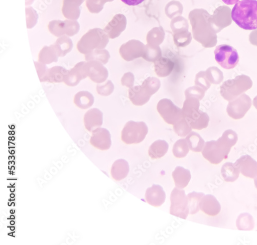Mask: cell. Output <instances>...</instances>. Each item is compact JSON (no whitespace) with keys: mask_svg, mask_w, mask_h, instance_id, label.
Segmentation results:
<instances>
[{"mask_svg":"<svg viewBox=\"0 0 257 245\" xmlns=\"http://www.w3.org/2000/svg\"><path fill=\"white\" fill-rule=\"evenodd\" d=\"M237 134L232 130H225L217 141L205 144L202 151L203 158L213 164H218L227 158L231 148L237 144Z\"/></svg>","mask_w":257,"mask_h":245,"instance_id":"6da1fadb","label":"cell"},{"mask_svg":"<svg viewBox=\"0 0 257 245\" xmlns=\"http://www.w3.org/2000/svg\"><path fill=\"white\" fill-rule=\"evenodd\" d=\"M231 16L239 27L247 30L257 29L256 0H241L233 8Z\"/></svg>","mask_w":257,"mask_h":245,"instance_id":"7a4b0ae2","label":"cell"},{"mask_svg":"<svg viewBox=\"0 0 257 245\" xmlns=\"http://www.w3.org/2000/svg\"><path fill=\"white\" fill-rule=\"evenodd\" d=\"M200 101L195 98H186L182 108L183 117L192 129L197 130L206 128L210 120L208 114L199 110Z\"/></svg>","mask_w":257,"mask_h":245,"instance_id":"3957f363","label":"cell"},{"mask_svg":"<svg viewBox=\"0 0 257 245\" xmlns=\"http://www.w3.org/2000/svg\"><path fill=\"white\" fill-rule=\"evenodd\" d=\"M161 85V81L158 78L155 77L148 78L142 85L136 86L128 89V98L135 106H143L149 102L152 96L159 91Z\"/></svg>","mask_w":257,"mask_h":245,"instance_id":"277c9868","label":"cell"},{"mask_svg":"<svg viewBox=\"0 0 257 245\" xmlns=\"http://www.w3.org/2000/svg\"><path fill=\"white\" fill-rule=\"evenodd\" d=\"M252 86V82L248 76H238L223 83L220 87V94L224 100L230 102L236 99Z\"/></svg>","mask_w":257,"mask_h":245,"instance_id":"5b68a950","label":"cell"},{"mask_svg":"<svg viewBox=\"0 0 257 245\" xmlns=\"http://www.w3.org/2000/svg\"><path fill=\"white\" fill-rule=\"evenodd\" d=\"M108 42V39L99 28H94L84 34L77 44L78 52L87 54L96 50H102Z\"/></svg>","mask_w":257,"mask_h":245,"instance_id":"8992f818","label":"cell"},{"mask_svg":"<svg viewBox=\"0 0 257 245\" xmlns=\"http://www.w3.org/2000/svg\"><path fill=\"white\" fill-rule=\"evenodd\" d=\"M148 128L144 122H128L121 132V140L126 144H138L145 139Z\"/></svg>","mask_w":257,"mask_h":245,"instance_id":"52a82bcc","label":"cell"},{"mask_svg":"<svg viewBox=\"0 0 257 245\" xmlns=\"http://www.w3.org/2000/svg\"><path fill=\"white\" fill-rule=\"evenodd\" d=\"M215 60L222 68L231 70L235 68L239 61L236 50L228 44H221L215 50Z\"/></svg>","mask_w":257,"mask_h":245,"instance_id":"ba28073f","label":"cell"},{"mask_svg":"<svg viewBox=\"0 0 257 245\" xmlns=\"http://www.w3.org/2000/svg\"><path fill=\"white\" fill-rule=\"evenodd\" d=\"M170 213L183 219H186L189 214L188 198L184 190L175 188L170 196Z\"/></svg>","mask_w":257,"mask_h":245,"instance_id":"9c48e42d","label":"cell"},{"mask_svg":"<svg viewBox=\"0 0 257 245\" xmlns=\"http://www.w3.org/2000/svg\"><path fill=\"white\" fill-rule=\"evenodd\" d=\"M157 110L164 120L169 124L174 125L183 118L182 109L167 98L159 101Z\"/></svg>","mask_w":257,"mask_h":245,"instance_id":"30bf717a","label":"cell"},{"mask_svg":"<svg viewBox=\"0 0 257 245\" xmlns=\"http://www.w3.org/2000/svg\"><path fill=\"white\" fill-rule=\"evenodd\" d=\"M48 28L50 32L56 37L65 35L73 36L78 33L80 26L75 20H53L50 22Z\"/></svg>","mask_w":257,"mask_h":245,"instance_id":"8fae6325","label":"cell"},{"mask_svg":"<svg viewBox=\"0 0 257 245\" xmlns=\"http://www.w3.org/2000/svg\"><path fill=\"white\" fill-rule=\"evenodd\" d=\"M251 106V98L243 94L236 99L229 102L226 111L229 117L235 120H238L244 117Z\"/></svg>","mask_w":257,"mask_h":245,"instance_id":"7c38bea8","label":"cell"},{"mask_svg":"<svg viewBox=\"0 0 257 245\" xmlns=\"http://www.w3.org/2000/svg\"><path fill=\"white\" fill-rule=\"evenodd\" d=\"M88 77L95 83L102 84L108 78L109 72L103 64L98 61L91 60L85 62Z\"/></svg>","mask_w":257,"mask_h":245,"instance_id":"4fadbf2b","label":"cell"},{"mask_svg":"<svg viewBox=\"0 0 257 245\" xmlns=\"http://www.w3.org/2000/svg\"><path fill=\"white\" fill-rule=\"evenodd\" d=\"M90 142L92 146L99 150H109L112 144L110 132L105 128L96 129L92 132Z\"/></svg>","mask_w":257,"mask_h":245,"instance_id":"5bb4252c","label":"cell"},{"mask_svg":"<svg viewBox=\"0 0 257 245\" xmlns=\"http://www.w3.org/2000/svg\"><path fill=\"white\" fill-rule=\"evenodd\" d=\"M85 62H79L69 70L64 82L68 86H75L82 80L86 78L88 76L85 68Z\"/></svg>","mask_w":257,"mask_h":245,"instance_id":"9a60e30c","label":"cell"},{"mask_svg":"<svg viewBox=\"0 0 257 245\" xmlns=\"http://www.w3.org/2000/svg\"><path fill=\"white\" fill-rule=\"evenodd\" d=\"M234 164L243 176L251 179L257 176V162L250 156H242L235 162Z\"/></svg>","mask_w":257,"mask_h":245,"instance_id":"2e32d148","label":"cell"},{"mask_svg":"<svg viewBox=\"0 0 257 245\" xmlns=\"http://www.w3.org/2000/svg\"><path fill=\"white\" fill-rule=\"evenodd\" d=\"M166 193L163 188L160 185L154 184L147 188L145 198L147 203L155 207H160L165 202Z\"/></svg>","mask_w":257,"mask_h":245,"instance_id":"e0dca14e","label":"cell"},{"mask_svg":"<svg viewBox=\"0 0 257 245\" xmlns=\"http://www.w3.org/2000/svg\"><path fill=\"white\" fill-rule=\"evenodd\" d=\"M103 113L97 108L90 109L85 114L83 118L85 128L92 132L99 128L103 123Z\"/></svg>","mask_w":257,"mask_h":245,"instance_id":"ac0fdd59","label":"cell"},{"mask_svg":"<svg viewBox=\"0 0 257 245\" xmlns=\"http://www.w3.org/2000/svg\"><path fill=\"white\" fill-rule=\"evenodd\" d=\"M200 209L209 216H216L221 212V206L215 196L207 194L202 197L200 203Z\"/></svg>","mask_w":257,"mask_h":245,"instance_id":"d6986e66","label":"cell"},{"mask_svg":"<svg viewBox=\"0 0 257 245\" xmlns=\"http://www.w3.org/2000/svg\"><path fill=\"white\" fill-rule=\"evenodd\" d=\"M85 0H63L62 12L64 17L77 20L80 15V6Z\"/></svg>","mask_w":257,"mask_h":245,"instance_id":"ffe728a7","label":"cell"},{"mask_svg":"<svg viewBox=\"0 0 257 245\" xmlns=\"http://www.w3.org/2000/svg\"><path fill=\"white\" fill-rule=\"evenodd\" d=\"M154 63L155 72L160 78L169 76L175 66L174 62L168 58L162 56Z\"/></svg>","mask_w":257,"mask_h":245,"instance_id":"44dd1931","label":"cell"},{"mask_svg":"<svg viewBox=\"0 0 257 245\" xmlns=\"http://www.w3.org/2000/svg\"><path fill=\"white\" fill-rule=\"evenodd\" d=\"M130 171V165L124 160L120 159L115 161L113 164L111 174L116 181H121L127 176Z\"/></svg>","mask_w":257,"mask_h":245,"instance_id":"7402d4cb","label":"cell"},{"mask_svg":"<svg viewBox=\"0 0 257 245\" xmlns=\"http://www.w3.org/2000/svg\"><path fill=\"white\" fill-rule=\"evenodd\" d=\"M172 175L176 187L180 189L186 188L191 178L190 172L182 166H177Z\"/></svg>","mask_w":257,"mask_h":245,"instance_id":"603a6c76","label":"cell"},{"mask_svg":"<svg viewBox=\"0 0 257 245\" xmlns=\"http://www.w3.org/2000/svg\"><path fill=\"white\" fill-rule=\"evenodd\" d=\"M59 57L65 56L73 48L72 40L67 36L59 37L53 44Z\"/></svg>","mask_w":257,"mask_h":245,"instance_id":"cb8c5ba5","label":"cell"},{"mask_svg":"<svg viewBox=\"0 0 257 245\" xmlns=\"http://www.w3.org/2000/svg\"><path fill=\"white\" fill-rule=\"evenodd\" d=\"M168 148L169 144L167 142L163 140H157L150 146L149 156L153 160L160 159L164 156Z\"/></svg>","mask_w":257,"mask_h":245,"instance_id":"d4e9b609","label":"cell"},{"mask_svg":"<svg viewBox=\"0 0 257 245\" xmlns=\"http://www.w3.org/2000/svg\"><path fill=\"white\" fill-rule=\"evenodd\" d=\"M74 102L78 108L82 110H86L93 106L94 102V98L93 94L89 92L82 91L75 94Z\"/></svg>","mask_w":257,"mask_h":245,"instance_id":"484cf974","label":"cell"},{"mask_svg":"<svg viewBox=\"0 0 257 245\" xmlns=\"http://www.w3.org/2000/svg\"><path fill=\"white\" fill-rule=\"evenodd\" d=\"M223 179L227 182H233L238 180L240 171L234 164L226 162L221 168Z\"/></svg>","mask_w":257,"mask_h":245,"instance_id":"4316f807","label":"cell"},{"mask_svg":"<svg viewBox=\"0 0 257 245\" xmlns=\"http://www.w3.org/2000/svg\"><path fill=\"white\" fill-rule=\"evenodd\" d=\"M59 56L54 46H45L40 51L38 56V61L46 64L52 62H56L58 60Z\"/></svg>","mask_w":257,"mask_h":245,"instance_id":"83f0119b","label":"cell"},{"mask_svg":"<svg viewBox=\"0 0 257 245\" xmlns=\"http://www.w3.org/2000/svg\"><path fill=\"white\" fill-rule=\"evenodd\" d=\"M68 70L61 66H54L49 69L47 82L51 83H60L64 82Z\"/></svg>","mask_w":257,"mask_h":245,"instance_id":"f1b7e54d","label":"cell"},{"mask_svg":"<svg viewBox=\"0 0 257 245\" xmlns=\"http://www.w3.org/2000/svg\"><path fill=\"white\" fill-rule=\"evenodd\" d=\"M189 148L194 152H201L205 146V141L198 133L191 132L186 138Z\"/></svg>","mask_w":257,"mask_h":245,"instance_id":"f546056e","label":"cell"},{"mask_svg":"<svg viewBox=\"0 0 257 245\" xmlns=\"http://www.w3.org/2000/svg\"><path fill=\"white\" fill-rule=\"evenodd\" d=\"M205 194L202 192H193L187 194L189 214H194L200 210L201 200Z\"/></svg>","mask_w":257,"mask_h":245,"instance_id":"4dcf8cb0","label":"cell"},{"mask_svg":"<svg viewBox=\"0 0 257 245\" xmlns=\"http://www.w3.org/2000/svg\"><path fill=\"white\" fill-rule=\"evenodd\" d=\"M110 58L109 53L105 50H94L91 52L85 55V60L88 62L96 60L105 64L109 62Z\"/></svg>","mask_w":257,"mask_h":245,"instance_id":"1f68e13d","label":"cell"},{"mask_svg":"<svg viewBox=\"0 0 257 245\" xmlns=\"http://www.w3.org/2000/svg\"><path fill=\"white\" fill-rule=\"evenodd\" d=\"M236 225L240 230H251L254 225L253 218L247 213L242 214L238 218Z\"/></svg>","mask_w":257,"mask_h":245,"instance_id":"d6a6232c","label":"cell"},{"mask_svg":"<svg viewBox=\"0 0 257 245\" xmlns=\"http://www.w3.org/2000/svg\"><path fill=\"white\" fill-rule=\"evenodd\" d=\"M173 152L176 158H185L189 152V148L186 139L178 140L174 146Z\"/></svg>","mask_w":257,"mask_h":245,"instance_id":"836d02e7","label":"cell"},{"mask_svg":"<svg viewBox=\"0 0 257 245\" xmlns=\"http://www.w3.org/2000/svg\"><path fill=\"white\" fill-rule=\"evenodd\" d=\"M205 72L208 80L212 84H220L224 79L223 72L216 66H211Z\"/></svg>","mask_w":257,"mask_h":245,"instance_id":"e575fe53","label":"cell"},{"mask_svg":"<svg viewBox=\"0 0 257 245\" xmlns=\"http://www.w3.org/2000/svg\"><path fill=\"white\" fill-rule=\"evenodd\" d=\"M173 126L174 131L180 137H185L192 132V128L184 118Z\"/></svg>","mask_w":257,"mask_h":245,"instance_id":"d590c367","label":"cell"},{"mask_svg":"<svg viewBox=\"0 0 257 245\" xmlns=\"http://www.w3.org/2000/svg\"><path fill=\"white\" fill-rule=\"evenodd\" d=\"M96 90L100 96H108L113 92L114 86L112 81L108 80L104 84H98L96 86Z\"/></svg>","mask_w":257,"mask_h":245,"instance_id":"8d00e7d4","label":"cell"},{"mask_svg":"<svg viewBox=\"0 0 257 245\" xmlns=\"http://www.w3.org/2000/svg\"><path fill=\"white\" fill-rule=\"evenodd\" d=\"M205 92H206L202 88L198 86H195L187 88L185 92V96L186 98H195L201 100L204 97Z\"/></svg>","mask_w":257,"mask_h":245,"instance_id":"74e56055","label":"cell"},{"mask_svg":"<svg viewBox=\"0 0 257 245\" xmlns=\"http://www.w3.org/2000/svg\"><path fill=\"white\" fill-rule=\"evenodd\" d=\"M195 84L199 86L206 92L210 87L211 83L208 80L205 72H200L197 74L195 78Z\"/></svg>","mask_w":257,"mask_h":245,"instance_id":"f35d334b","label":"cell"},{"mask_svg":"<svg viewBox=\"0 0 257 245\" xmlns=\"http://www.w3.org/2000/svg\"><path fill=\"white\" fill-rule=\"evenodd\" d=\"M38 78L41 82H47L49 69L46 64L39 62H34Z\"/></svg>","mask_w":257,"mask_h":245,"instance_id":"ab89813d","label":"cell"},{"mask_svg":"<svg viewBox=\"0 0 257 245\" xmlns=\"http://www.w3.org/2000/svg\"><path fill=\"white\" fill-rule=\"evenodd\" d=\"M135 80L134 74L131 72H128L123 76L121 79V83L122 86L131 88L134 86Z\"/></svg>","mask_w":257,"mask_h":245,"instance_id":"60d3db41","label":"cell"},{"mask_svg":"<svg viewBox=\"0 0 257 245\" xmlns=\"http://www.w3.org/2000/svg\"><path fill=\"white\" fill-rule=\"evenodd\" d=\"M121 1L128 6H137L143 3L145 0H121Z\"/></svg>","mask_w":257,"mask_h":245,"instance_id":"b9f144b4","label":"cell"},{"mask_svg":"<svg viewBox=\"0 0 257 245\" xmlns=\"http://www.w3.org/2000/svg\"><path fill=\"white\" fill-rule=\"evenodd\" d=\"M222 1L226 5L231 6L236 4L240 2V0H222Z\"/></svg>","mask_w":257,"mask_h":245,"instance_id":"7bdbcfd3","label":"cell"},{"mask_svg":"<svg viewBox=\"0 0 257 245\" xmlns=\"http://www.w3.org/2000/svg\"><path fill=\"white\" fill-rule=\"evenodd\" d=\"M253 106L257 110V96H256L253 100L252 102Z\"/></svg>","mask_w":257,"mask_h":245,"instance_id":"ee69618b","label":"cell"},{"mask_svg":"<svg viewBox=\"0 0 257 245\" xmlns=\"http://www.w3.org/2000/svg\"><path fill=\"white\" fill-rule=\"evenodd\" d=\"M254 183L255 188H257V176L254 178Z\"/></svg>","mask_w":257,"mask_h":245,"instance_id":"f6af8a7d","label":"cell"},{"mask_svg":"<svg viewBox=\"0 0 257 245\" xmlns=\"http://www.w3.org/2000/svg\"><path fill=\"white\" fill-rule=\"evenodd\" d=\"M11 224H14V222H11Z\"/></svg>","mask_w":257,"mask_h":245,"instance_id":"bcb514c9","label":"cell"}]
</instances>
